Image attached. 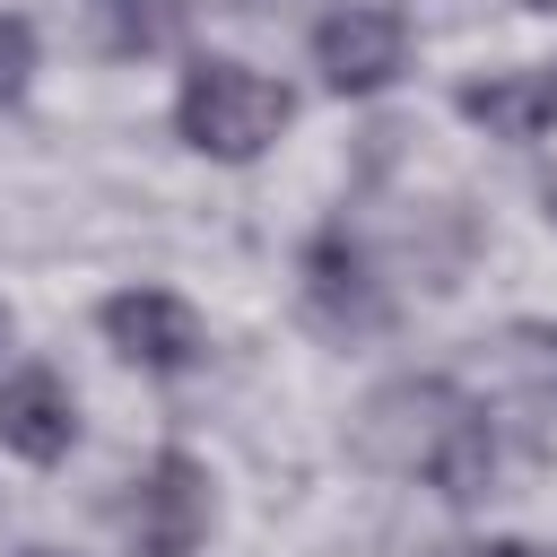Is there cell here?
Segmentation results:
<instances>
[{
  "mask_svg": "<svg viewBox=\"0 0 557 557\" xmlns=\"http://www.w3.org/2000/svg\"><path fill=\"white\" fill-rule=\"evenodd\" d=\"M357 461L383 470V479H418L453 505L487 496V470H496V435H487V409L444 383V374H400L383 383L366 409H357Z\"/></svg>",
  "mask_w": 557,
  "mask_h": 557,
  "instance_id": "6da1fadb",
  "label": "cell"
},
{
  "mask_svg": "<svg viewBox=\"0 0 557 557\" xmlns=\"http://www.w3.org/2000/svg\"><path fill=\"white\" fill-rule=\"evenodd\" d=\"M287 87L252 61H191L183 70V96H174V131L183 148L218 157V165H252L278 131H287Z\"/></svg>",
  "mask_w": 557,
  "mask_h": 557,
  "instance_id": "7a4b0ae2",
  "label": "cell"
},
{
  "mask_svg": "<svg viewBox=\"0 0 557 557\" xmlns=\"http://www.w3.org/2000/svg\"><path fill=\"white\" fill-rule=\"evenodd\" d=\"M313 70L331 96H374L409 70V17L392 0H339L313 26Z\"/></svg>",
  "mask_w": 557,
  "mask_h": 557,
  "instance_id": "3957f363",
  "label": "cell"
},
{
  "mask_svg": "<svg viewBox=\"0 0 557 557\" xmlns=\"http://www.w3.org/2000/svg\"><path fill=\"white\" fill-rule=\"evenodd\" d=\"M131 557H191L209 540V470L191 453H157L139 479H131Z\"/></svg>",
  "mask_w": 557,
  "mask_h": 557,
  "instance_id": "277c9868",
  "label": "cell"
},
{
  "mask_svg": "<svg viewBox=\"0 0 557 557\" xmlns=\"http://www.w3.org/2000/svg\"><path fill=\"white\" fill-rule=\"evenodd\" d=\"M305 313L331 331V339H366L392 322V296L374 278V252L348 235V226H322L305 244Z\"/></svg>",
  "mask_w": 557,
  "mask_h": 557,
  "instance_id": "5b68a950",
  "label": "cell"
},
{
  "mask_svg": "<svg viewBox=\"0 0 557 557\" xmlns=\"http://www.w3.org/2000/svg\"><path fill=\"white\" fill-rule=\"evenodd\" d=\"M104 339L131 357V366H148V374H183V366H200V348H209V331H200V313L174 296V287H122V296H104Z\"/></svg>",
  "mask_w": 557,
  "mask_h": 557,
  "instance_id": "8992f818",
  "label": "cell"
},
{
  "mask_svg": "<svg viewBox=\"0 0 557 557\" xmlns=\"http://www.w3.org/2000/svg\"><path fill=\"white\" fill-rule=\"evenodd\" d=\"M70 444H78V400H70V383H61L52 366H17V374L0 383V453L52 470Z\"/></svg>",
  "mask_w": 557,
  "mask_h": 557,
  "instance_id": "52a82bcc",
  "label": "cell"
},
{
  "mask_svg": "<svg viewBox=\"0 0 557 557\" xmlns=\"http://www.w3.org/2000/svg\"><path fill=\"white\" fill-rule=\"evenodd\" d=\"M461 113L487 139H548L557 131V78L548 70H487L461 87Z\"/></svg>",
  "mask_w": 557,
  "mask_h": 557,
  "instance_id": "ba28073f",
  "label": "cell"
},
{
  "mask_svg": "<svg viewBox=\"0 0 557 557\" xmlns=\"http://www.w3.org/2000/svg\"><path fill=\"white\" fill-rule=\"evenodd\" d=\"M26 78H35V26L17 9H0V104H17Z\"/></svg>",
  "mask_w": 557,
  "mask_h": 557,
  "instance_id": "9c48e42d",
  "label": "cell"
},
{
  "mask_svg": "<svg viewBox=\"0 0 557 557\" xmlns=\"http://www.w3.org/2000/svg\"><path fill=\"white\" fill-rule=\"evenodd\" d=\"M487 557H548V548H531V540H505V548H487Z\"/></svg>",
  "mask_w": 557,
  "mask_h": 557,
  "instance_id": "30bf717a",
  "label": "cell"
},
{
  "mask_svg": "<svg viewBox=\"0 0 557 557\" xmlns=\"http://www.w3.org/2000/svg\"><path fill=\"white\" fill-rule=\"evenodd\" d=\"M540 209H548V218H557V174H548V183H540Z\"/></svg>",
  "mask_w": 557,
  "mask_h": 557,
  "instance_id": "8fae6325",
  "label": "cell"
},
{
  "mask_svg": "<svg viewBox=\"0 0 557 557\" xmlns=\"http://www.w3.org/2000/svg\"><path fill=\"white\" fill-rule=\"evenodd\" d=\"M17 557H61V548H17Z\"/></svg>",
  "mask_w": 557,
  "mask_h": 557,
  "instance_id": "7c38bea8",
  "label": "cell"
},
{
  "mask_svg": "<svg viewBox=\"0 0 557 557\" xmlns=\"http://www.w3.org/2000/svg\"><path fill=\"white\" fill-rule=\"evenodd\" d=\"M522 9H557V0H522Z\"/></svg>",
  "mask_w": 557,
  "mask_h": 557,
  "instance_id": "4fadbf2b",
  "label": "cell"
}]
</instances>
